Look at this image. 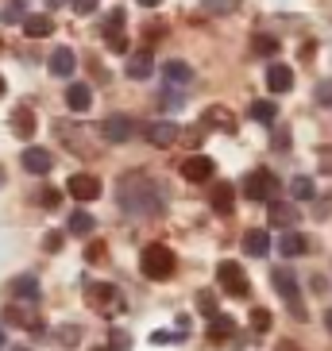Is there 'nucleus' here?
Masks as SVG:
<instances>
[{
    "label": "nucleus",
    "mask_w": 332,
    "mask_h": 351,
    "mask_svg": "<svg viewBox=\"0 0 332 351\" xmlns=\"http://www.w3.org/2000/svg\"><path fill=\"white\" fill-rule=\"evenodd\" d=\"M244 197L248 201H274L278 197V178H274V170H267V166H259V170H251L248 178H244Z\"/></svg>",
    "instance_id": "20e7f679"
},
{
    "label": "nucleus",
    "mask_w": 332,
    "mask_h": 351,
    "mask_svg": "<svg viewBox=\"0 0 332 351\" xmlns=\"http://www.w3.org/2000/svg\"><path fill=\"white\" fill-rule=\"evenodd\" d=\"M290 197L294 201H313L317 197V189H313V178H305V174H298L290 182Z\"/></svg>",
    "instance_id": "cd10ccee"
},
{
    "label": "nucleus",
    "mask_w": 332,
    "mask_h": 351,
    "mask_svg": "<svg viewBox=\"0 0 332 351\" xmlns=\"http://www.w3.org/2000/svg\"><path fill=\"white\" fill-rule=\"evenodd\" d=\"M8 293L16 301H39V278L35 274H20V278L8 282Z\"/></svg>",
    "instance_id": "f3484780"
},
{
    "label": "nucleus",
    "mask_w": 332,
    "mask_h": 351,
    "mask_svg": "<svg viewBox=\"0 0 332 351\" xmlns=\"http://www.w3.org/2000/svg\"><path fill=\"white\" fill-rule=\"evenodd\" d=\"M217 282H220L224 293H232V298H248V289H251L248 274H244V267H239L236 258H224L217 267Z\"/></svg>",
    "instance_id": "423d86ee"
},
{
    "label": "nucleus",
    "mask_w": 332,
    "mask_h": 351,
    "mask_svg": "<svg viewBox=\"0 0 332 351\" xmlns=\"http://www.w3.org/2000/svg\"><path fill=\"white\" fill-rule=\"evenodd\" d=\"M163 77H166V85H189L193 82V70H189V62H182V58H174V62H166L163 66Z\"/></svg>",
    "instance_id": "b1692460"
},
{
    "label": "nucleus",
    "mask_w": 332,
    "mask_h": 351,
    "mask_svg": "<svg viewBox=\"0 0 332 351\" xmlns=\"http://www.w3.org/2000/svg\"><path fill=\"white\" fill-rule=\"evenodd\" d=\"M116 201H120V208H124L128 217H158L163 205H166L163 186H158L151 174H143V170H132V174L120 178Z\"/></svg>",
    "instance_id": "f257e3e1"
},
{
    "label": "nucleus",
    "mask_w": 332,
    "mask_h": 351,
    "mask_svg": "<svg viewBox=\"0 0 332 351\" xmlns=\"http://www.w3.org/2000/svg\"><path fill=\"white\" fill-rule=\"evenodd\" d=\"M4 324H16V328H32V332H43V320L35 309H27V305H8L4 309Z\"/></svg>",
    "instance_id": "f8f14e48"
},
{
    "label": "nucleus",
    "mask_w": 332,
    "mask_h": 351,
    "mask_svg": "<svg viewBox=\"0 0 332 351\" xmlns=\"http://www.w3.org/2000/svg\"><path fill=\"white\" fill-rule=\"evenodd\" d=\"M12 135H20V139H32L35 135V112L27 104H20V108L12 112Z\"/></svg>",
    "instance_id": "412c9836"
},
{
    "label": "nucleus",
    "mask_w": 332,
    "mask_h": 351,
    "mask_svg": "<svg viewBox=\"0 0 332 351\" xmlns=\"http://www.w3.org/2000/svg\"><path fill=\"white\" fill-rule=\"evenodd\" d=\"M66 104H70L73 112H89V108H93V89L85 82H73L70 89H66Z\"/></svg>",
    "instance_id": "a211bd4d"
},
{
    "label": "nucleus",
    "mask_w": 332,
    "mask_h": 351,
    "mask_svg": "<svg viewBox=\"0 0 332 351\" xmlns=\"http://www.w3.org/2000/svg\"><path fill=\"white\" fill-rule=\"evenodd\" d=\"M251 120H259V124H274V120H278V104H274V101H255V104H251Z\"/></svg>",
    "instance_id": "bb28decb"
},
{
    "label": "nucleus",
    "mask_w": 332,
    "mask_h": 351,
    "mask_svg": "<svg viewBox=\"0 0 332 351\" xmlns=\"http://www.w3.org/2000/svg\"><path fill=\"white\" fill-rule=\"evenodd\" d=\"M101 135L108 139V143H128V139L135 135V120L132 116H108V120L101 124Z\"/></svg>",
    "instance_id": "6e6552de"
},
{
    "label": "nucleus",
    "mask_w": 332,
    "mask_h": 351,
    "mask_svg": "<svg viewBox=\"0 0 332 351\" xmlns=\"http://www.w3.org/2000/svg\"><path fill=\"white\" fill-rule=\"evenodd\" d=\"M51 32H54V20L47 16V12H39V16H23V35H32V39H47Z\"/></svg>",
    "instance_id": "393cba45"
},
{
    "label": "nucleus",
    "mask_w": 332,
    "mask_h": 351,
    "mask_svg": "<svg viewBox=\"0 0 332 351\" xmlns=\"http://www.w3.org/2000/svg\"><path fill=\"white\" fill-rule=\"evenodd\" d=\"M251 47H255V54H263V58H274V54H278V39H274V35H255Z\"/></svg>",
    "instance_id": "7c9ffc66"
},
{
    "label": "nucleus",
    "mask_w": 332,
    "mask_h": 351,
    "mask_svg": "<svg viewBox=\"0 0 332 351\" xmlns=\"http://www.w3.org/2000/svg\"><path fill=\"white\" fill-rule=\"evenodd\" d=\"M104 43H108V51L128 54V35H124V27H104Z\"/></svg>",
    "instance_id": "c756f323"
},
{
    "label": "nucleus",
    "mask_w": 332,
    "mask_h": 351,
    "mask_svg": "<svg viewBox=\"0 0 332 351\" xmlns=\"http://www.w3.org/2000/svg\"><path fill=\"white\" fill-rule=\"evenodd\" d=\"M93 228H97V220L89 217L85 208H78V213H73V217H70V232H73V236H89Z\"/></svg>",
    "instance_id": "c85d7f7f"
},
{
    "label": "nucleus",
    "mask_w": 332,
    "mask_h": 351,
    "mask_svg": "<svg viewBox=\"0 0 332 351\" xmlns=\"http://www.w3.org/2000/svg\"><path fill=\"white\" fill-rule=\"evenodd\" d=\"M0 97H4V77H0Z\"/></svg>",
    "instance_id": "3c124183"
},
{
    "label": "nucleus",
    "mask_w": 332,
    "mask_h": 351,
    "mask_svg": "<svg viewBox=\"0 0 332 351\" xmlns=\"http://www.w3.org/2000/svg\"><path fill=\"white\" fill-rule=\"evenodd\" d=\"M4 182H8V174H4V166H0V186H4Z\"/></svg>",
    "instance_id": "8fccbe9b"
},
{
    "label": "nucleus",
    "mask_w": 332,
    "mask_h": 351,
    "mask_svg": "<svg viewBox=\"0 0 332 351\" xmlns=\"http://www.w3.org/2000/svg\"><path fill=\"white\" fill-rule=\"evenodd\" d=\"M66 193L78 197V201H97L101 197V178L97 174H73L66 182Z\"/></svg>",
    "instance_id": "0eeeda50"
},
{
    "label": "nucleus",
    "mask_w": 332,
    "mask_h": 351,
    "mask_svg": "<svg viewBox=\"0 0 332 351\" xmlns=\"http://www.w3.org/2000/svg\"><path fill=\"white\" fill-rule=\"evenodd\" d=\"M51 166H54V155L47 151V147H23V170L27 174H51Z\"/></svg>",
    "instance_id": "9d476101"
},
{
    "label": "nucleus",
    "mask_w": 332,
    "mask_h": 351,
    "mask_svg": "<svg viewBox=\"0 0 332 351\" xmlns=\"http://www.w3.org/2000/svg\"><path fill=\"white\" fill-rule=\"evenodd\" d=\"M321 170L332 174V147H321Z\"/></svg>",
    "instance_id": "37998d69"
},
{
    "label": "nucleus",
    "mask_w": 332,
    "mask_h": 351,
    "mask_svg": "<svg viewBox=\"0 0 332 351\" xmlns=\"http://www.w3.org/2000/svg\"><path fill=\"white\" fill-rule=\"evenodd\" d=\"M4 343H8V336H4V324H0V351H4Z\"/></svg>",
    "instance_id": "09e8293b"
},
{
    "label": "nucleus",
    "mask_w": 332,
    "mask_h": 351,
    "mask_svg": "<svg viewBox=\"0 0 332 351\" xmlns=\"http://www.w3.org/2000/svg\"><path fill=\"white\" fill-rule=\"evenodd\" d=\"M201 8L213 12V16H232L239 8V0H201Z\"/></svg>",
    "instance_id": "2f4dec72"
},
{
    "label": "nucleus",
    "mask_w": 332,
    "mask_h": 351,
    "mask_svg": "<svg viewBox=\"0 0 332 351\" xmlns=\"http://www.w3.org/2000/svg\"><path fill=\"white\" fill-rule=\"evenodd\" d=\"M267 217H270V224H274V228H286V232H290V228L301 220V213H298V205H290V201H278V197H274V201H270V208H267Z\"/></svg>",
    "instance_id": "9b49d317"
},
{
    "label": "nucleus",
    "mask_w": 332,
    "mask_h": 351,
    "mask_svg": "<svg viewBox=\"0 0 332 351\" xmlns=\"http://www.w3.org/2000/svg\"><path fill=\"white\" fill-rule=\"evenodd\" d=\"M43 247L47 251H62V232H47V236H43Z\"/></svg>",
    "instance_id": "ea45409f"
},
{
    "label": "nucleus",
    "mask_w": 332,
    "mask_h": 351,
    "mask_svg": "<svg viewBox=\"0 0 332 351\" xmlns=\"http://www.w3.org/2000/svg\"><path fill=\"white\" fill-rule=\"evenodd\" d=\"M209 201H213V213L228 217L232 208H236V189H232L228 182H217V186H213V197H209Z\"/></svg>",
    "instance_id": "aec40b11"
},
{
    "label": "nucleus",
    "mask_w": 332,
    "mask_h": 351,
    "mask_svg": "<svg viewBox=\"0 0 332 351\" xmlns=\"http://www.w3.org/2000/svg\"><path fill=\"white\" fill-rule=\"evenodd\" d=\"M174 267H178V258L166 243H151V247H143V255H139V270H143L151 282H166L174 274Z\"/></svg>",
    "instance_id": "f03ea898"
},
{
    "label": "nucleus",
    "mask_w": 332,
    "mask_h": 351,
    "mask_svg": "<svg viewBox=\"0 0 332 351\" xmlns=\"http://www.w3.org/2000/svg\"><path fill=\"white\" fill-rule=\"evenodd\" d=\"M198 309L205 313V317H217V298H213L209 289H201V293H198Z\"/></svg>",
    "instance_id": "f704fd0d"
},
{
    "label": "nucleus",
    "mask_w": 332,
    "mask_h": 351,
    "mask_svg": "<svg viewBox=\"0 0 332 351\" xmlns=\"http://www.w3.org/2000/svg\"><path fill=\"white\" fill-rule=\"evenodd\" d=\"M270 286L278 289V298L294 309V317L305 320V305H301V289H298V278H294V270L274 267V270H270Z\"/></svg>",
    "instance_id": "39448f33"
},
{
    "label": "nucleus",
    "mask_w": 332,
    "mask_h": 351,
    "mask_svg": "<svg viewBox=\"0 0 332 351\" xmlns=\"http://www.w3.org/2000/svg\"><path fill=\"white\" fill-rule=\"evenodd\" d=\"M244 251H248L251 258H263L270 251V236L263 232V228H251V232H244Z\"/></svg>",
    "instance_id": "5701e85b"
},
{
    "label": "nucleus",
    "mask_w": 332,
    "mask_h": 351,
    "mask_svg": "<svg viewBox=\"0 0 332 351\" xmlns=\"http://www.w3.org/2000/svg\"><path fill=\"white\" fill-rule=\"evenodd\" d=\"M182 139V128L170 124V120H155V124H147V143L151 147H174Z\"/></svg>",
    "instance_id": "1a4fd4ad"
},
{
    "label": "nucleus",
    "mask_w": 332,
    "mask_h": 351,
    "mask_svg": "<svg viewBox=\"0 0 332 351\" xmlns=\"http://www.w3.org/2000/svg\"><path fill=\"white\" fill-rule=\"evenodd\" d=\"M267 89H270V93H290V89H294V70H290V66L270 62V70H267Z\"/></svg>",
    "instance_id": "dca6fc26"
},
{
    "label": "nucleus",
    "mask_w": 332,
    "mask_h": 351,
    "mask_svg": "<svg viewBox=\"0 0 332 351\" xmlns=\"http://www.w3.org/2000/svg\"><path fill=\"white\" fill-rule=\"evenodd\" d=\"M251 328H255V332H267V328H270V313H267V309H251Z\"/></svg>",
    "instance_id": "58836bf2"
},
{
    "label": "nucleus",
    "mask_w": 332,
    "mask_h": 351,
    "mask_svg": "<svg viewBox=\"0 0 332 351\" xmlns=\"http://www.w3.org/2000/svg\"><path fill=\"white\" fill-rule=\"evenodd\" d=\"M232 336H236V320H232V317H224V313L209 317V340H213V343H228Z\"/></svg>",
    "instance_id": "6ab92c4d"
},
{
    "label": "nucleus",
    "mask_w": 332,
    "mask_h": 351,
    "mask_svg": "<svg viewBox=\"0 0 332 351\" xmlns=\"http://www.w3.org/2000/svg\"><path fill=\"white\" fill-rule=\"evenodd\" d=\"M16 351H27V348H16Z\"/></svg>",
    "instance_id": "864d4df0"
},
{
    "label": "nucleus",
    "mask_w": 332,
    "mask_h": 351,
    "mask_svg": "<svg viewBox=\"0 0 332 351\" xmlns=\"http://www.w3.org/2000/svg\"><path fill=\"white\" fill-rule=\"evenodd\" d=\"M39 205L43 208H58V205H62V193H58V189H51V186L39 189Z\"/></svg>",
    "instance_id": "72a5a7b5"
},
{
    "label": "nucleus",
    "mask_w": 332,
    "mask_h": 351,
    "mask_svg": "<svg viewBox=\"0 0 332 351\" xmlns=\"http://www.w3.org/2000/svg\"><path fill=\"white\" fill-rule=\"evenodd\" d=\"M313 97H317V104H321V108H332V77L317 85V93H313Z\"/></svg>",
    "instance_id": "c9c22d12"
},
{
    "label": "nucleus",
    "mask_w": 332,
    "mask_h": 351,
    "mask_svg": "<svg viewBox=\"0 0 332 351\" xmlns=\"http://www.w3.org/2000/svg\"><path fill=\"white\" fill-rule=\"evenodd\" d=\"M85 305L101 317H116V313H124V293L108 282H89L85 286Z\"/></svg>",
    "instance_id": "7ed1b4c3"
},
{
    "label": "nucleus",
    "mask_w": 332,
    "mask_h": 351,
    "mask_svg": "<svg viewBox=\"0 0 332 351\" xmlns=\"http://www.w3.org/2000/svg\"><path fill=\"white\" fill-rule=\"evenodd\" d=\"M278 251H282L286 258H298V255H305V251H309V239L301 236V232H294V228H290V232H282Z\"/></svg>",
    "instance_id": "4be33fe9"
},
{
    "label": "nucleus",
    "mask_w": 332,
    "mask_h": 351,
    "mask_svg": "<svg viewBox=\"0 0 332 351\" xmlns=\"http://www.w3.org/2000/svg\"><path fill=\"white\" fill-rule=\"evenodd\" d=\"M73 12L89 16V12H97V0H73Z\"/></svg>",
    "instance_id": "79ce46f5"
},
{
    "label": "nucleus",
    "mask_w": 332,
    "mask_h": 351,
    "mask_svg": "<svg viewBox=\"0 0 332 351\" xmlns=\"http://www.w3.org/2000/svg\"><path fill=\"white\" fill-rule=\"evenodd\" d=\"M47 66H51V73H54V77H70V73H73V66H78V58H73V51H70V47H58V51L51 54V62H47Z\"/></svg>",
    "instance_id": "a878e982"
},
{
    "label": "nucleus",
    "mask_w": 332,
    "mask_h": 351,
    "mask_svg": "<svg viewBox=\"0 0 332 351\" xmlns=\"http://www.w3.org/2000/svg\"><path fill=\"white\" fill-rule=\"evenodd\" d=\"M139 4H143V8H158V4H163V0H139Z\"/></svg>",
    "instance_id": "a18cd8bd"
},
{
    "label": "nucleus",
    "mask_w": 332,
    "mask_h": 351,
    "mask_svg": "<svg viewBox=\"0 0 332 351\" xmlns=\"http://www.w3.org/2000/svg\"><path fill=\"white\" fill-rule=\"evenodd\" d=\"M128 77H132V82H147V77H151V73H155V58H151V51H135L132 58H128Z\"/></svg>",
    "instance_id": "2eb2a0df"
},
{
    "label": "nucleus",
    "mask_w": 332,
    "mask_h": 351,
    "mask_svg": "<svg viewBox=\"0 0 332 351\" xmlns=\"http://www.w3.org/2000/svg\"><path fill=\"white\" fill-rule=\"evenodd\" d=\"M93 351H108V348H93Z\"/></svg>",
    "instance_id": "603ef678"
},
{
    "label": "nucleus",
    "mask_w": 332,
    "mask_h": 351,
    "mask_svg": "<svg viewBox=\"0 0 332 351\" xmlns=\"http://www.w3.org/2000/svg\"><path fill=\"white\" fill-rule=\"evenodd\" d=\"M324 328H329V332H332V309H329V313H324Z\"/></svg>",
    "instance_id": "de8ad7c7"
},
{
    "label": "nucleus",
    "mask_w": 332,
    "mask_h": 351,
    "mask_svg": "<svg viewBox=\"0 0 332 351\" xmlns=\"http://www.w3.org/2000/svg\"><path fill=\"white\" fill-rule=\"evenodd\" d=\"M201 128H217V132H236V116L224 108V104H209L205 116H201Z\"/></svg>",
    "instance_id": "4468645a"
},
{
    "label": "nucleus",
    "mask_w": 332,
    "mask_h": 351,
    "mask_svg": "<svg viewBox=\"0 0 332 351\" xmlns=\"http://www.w3.org/2000/svg\"><path fill=\"white\" fill-rule=\"evenodd\" d=\"M66 0H47V8H62Z\"/></svg>",
    "instance_id": "49530a36"
},
{
    "label": "nucleus",
    "mask_w": 332,
    "mask_h": 351,
    "mask_svg": "<svg viewBox=\"0 0 332 351\" xmlns=\"http://www.w3.org/2000/svg\"><path fill=\"white\" fill-rule=\"evenodd\" d=\"M108 351H132V336H128V332H112V336H108Z\"/></svg>",
    "instance_id": "e433bc0d"
},
{
    "label": "nucleus",
    "mask_w": 332,
    "mask_h": 351,
    "mask_svg": "<svg viewBox=\"0 0 332 351\" xmlns=\"http://www.w3.org/2000/svg\"><path fill=\"white\" fill-rule=\"evenodd\" d=\"M182 139H186L189 147H198V143H201V128H189V132H182Z\"/></svg>",
    "instance_id": "c03bdc74"
},
{
    "label": "nucleus",
    "mask_w": 332,
    "mask_h": 351,
    "mask_svg": "<svg viewBox=\"0 0 332 351\" xmlns=\"http://www.w3.org/2000/svg\"><path fill=\"white\" fill-rule=\"evenodd\" d=\"M85 258H89V263H104V258H108V251H104L101 239H93V243L85 247Z\"/></svg>",
    "instance_id": "4c0bfd02"
},
{
    "label": "nucleus",
    "mask_w": 332,
    "mask_h": 351,
    "mask_svg": "<svg viewBox=\"0 0 332 351\" xmlns=\"http://www.w3.org/2000/svg\"><path fill=\"white\" fill-rule=\"evenodd\" d=\"M54 336H58V343H62V348H78V340H82V328H78V324H62Z\"/></svg>",
    "instance_id": "473e14b6"
},
{
    "label": "nucleus",
    "mask_w": 332,
    "mask_h": 351,
    "mask_svg": "<svg viewBox=\"0 0 332 351\" xmlns=\"http://www.w3.org/2000/svg\"><path fill=\"white\" fill-rule=\"evenodd\" d=\"M182 178H186V182H209V178H213V158H205V155L182 158Z\"/></svg>",
    "instance_id": "ddd939ff"
},
{
    "label": "nucleus",
    "mask_w": 332,
    "mask_h": 351,
    "mask_svg": "<svg viewBox=\"0 0 332 351\" xmlns=\"http://www.w3.org/2000/svg\"><path fill=\"white\" fill-rule=\"evenodd\" d=\"M286 147H290V132L278 128V132H274V151H286Z\"/></svg>",
    "instance_id": "a19ab883"
}]
</instances>
